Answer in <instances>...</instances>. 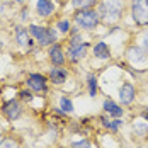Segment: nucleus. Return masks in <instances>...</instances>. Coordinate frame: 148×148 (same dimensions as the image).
Segmentation results:
<instances>
[{"mask_svg":"<svg viewBox=\"0 0 148 148\" xmlns=\"http://www.w3.org/2000/svg\"><path fill=\"white\" fill-rule=\"evenodd\" d=\"M15 2H17V3H22V2H24V0H15Z\"/></svg>","mask_w":148,"mask_h":148,"instance_id":"nucleus-29","label":"nucleus"},{"mask_svg":"<svg viewBox=\"0 0 148 148\" xmlns=\"http://www.w3.org/2000/svg\"><path fill=\"white\" fill-rule=\"evenodd\" d=\"M36 10H38V15L48 17L55 12V3L53 0H36Z\"/></svg>","mask_w":148,"mask_h":148,"instance_id":"nucleus-11","label":"nucleus"},{"mask_svg":"<svg viewBox=\"0 0 148 148\" xmlns=\"http://www.w3.org/2000/svg\"><path fill=\"white\" fill-rule=\"evenodd\" d=\"M87 49H89V43H80V45H72L68 46V49H66V58L70 60L72 63H78L80 60L85 58V55H87Z\"/></svg>","mask_w":148,"mask_h":148,"instance_id":"nucleus-5","label":"nucleus"},{"mask_svg":"<svg viewBox=\"0 0 148 148\" xmlns=\"http://www.w3.org/2000/svg\"><path fill=\"white\" fill-rule=\"evenodd\" d=\"M104 111L109 114V116H112V118H121L123 116V112H124V109H121V106L116 104L114 101H111V99H106L102 104Z\"/></svg>","mask_w":148,"mask_h":148,"instance_id":"nucleus-14","label":"nucleus"},{"mask_svg":"<svg viewBox=\"0 0 148 148\" xmlns=\"http://www.w3.org/2000/svg\"><path fill=\"white\" fill-rule=\"evenodd\" d=\"M29 34L34 41H38L39 46H51L58 41V32L55 27H45V26H29Z\"/></svg>","mask_w":148,"mask_h":148,"instance_id":"nucleus-3","label":"nucleus"},{"mask_svg":"<svg viewBox=\"0 0 148 148\" xmlns=\"http://www.w3.org/2000/svg\"><path fill=\"white\" fill-rule=\"evenodd\" d=\"M73 22L82 29L92 31L101 24V17L97 9H78L73 12Z\"/></svg>","mask_w":148,"mask_h":148,"instance_id":"nucleus-2","label":"nucleus"},{"mask_svg":"<svg viewBox=\"0 0 148 148\" xmlns=\"http://www.w3.org/2000/svg\"><path fill=\"white\" fill-rule=\"evenodd\" d=\"M0 48H2V41H0Z\"/></svg>","mask_w":148,"mask_h":148,"instance_id":"nucleus-30","label":"nucleus"},{"mask_svg":"<svg viewBox=\"0 0 148 148\" xmlns=\"http://www.w3.org/2000/svg\"><path fill=\"white\" fill-rule=\"evenodd\" d=\"M56 27H58V31L61 34H68L72 31V22L68 19H60L58 22H56Z\"/></svg>","mask_w":148,"mask_h":148,"instance_id":"nucleus-20","label":"nucleus"},{"mask_svg":"<svg viewBox=\"0 0 148 148\" xmlns=\"http://www.w3.org/2000/svg\"><path fill=\"white\" fill-rule=\"evenodd\" d=\"M99 17L104 24H112L123 17V2L121 0H104L99 3Z\"/></svg>","mask_w":148,"mask_h":148,"instance_id":"nucleus-1","label":"nucleus"},{"mask_svg":"<svg viewBox=\"0 0 148 148\" xmlns=\"http://www.w3.org/2000/svg\"><path fill=\"white\" fill-rule=\"evenodd\" d=\"M143 118H145V119L148 121V112H145V114H143Z\"/></svg>","mask_w":148,"mask_h":148,"instance_id":"nucleus-28","label":"nucleus"},{"mask_svg":"<svg viewBox=\"0 0 148 148\" xmlns=\"http://www.w3.org/2000/svg\"><path fill=\"white\" fill-rule=\"evenodd\" d=\"M21 112H22V109H21V104L17 102V101H7V102L2 106V114L5 116V118L9 119V121H14L21 116Z\"/></svg>","mask_w":148,"mask_h":148,"instance_id":"nucleus-8","label":"nucleus"},{"mask_svg":"<svg viewBox=\"0 0 148 148\" xmlns=\"http://www.w3.org/2000/svg\"><path fill=\"white\" fill-rule=\"evenodd\" d=\"M27 15H29V10H27V7H24V9H22V12H21V19H22V21H26V19H27Z\"/></svg>","mask_w":148,"mask_h":148,"instance_id":"nucleus-26","label":"nucleus"},{"mask_svg":"<svg viewBox=\"0 0 148 148\" xmlns=\"http://www.w3.org/2000/svg\"><path fill=\"white\" fill-rule=\"evenodd\" d=\"M92 51H94V56L97 60H109L111 58V48L107 46V43H104V41L95 43L94 48H92Z\"/></svg>","mask_w":148,"mask_h":148,"instance_id":"nucleus-13","label":"nucleus"},{"mask_svg":"<svg viewBox=\"0 0 148 148\" xmlns=\"http://www.w3.org/2000/svg\"><path fill=\"white\" fill-rule=\"evenodd\" d=\"M128 58L131 60L133 63H141V61H145L147 60V51L143 49V48H140V46H131L130 49H128Z\"/></svg>","mask_w":148,"mask_h":148,"instance_id":"nucleus-15","label":"nucleus"},{"mask_svg":"<svg viewBox=\"0 0 148 148\" xmlns=\"http://www.w3.org/2000/svg\"><path fill=\"white\" fill-rule=\"evenodd\" d=\"M136 97V89L131 82H124L119 89V101L123 106H130Z\"/></svg>","mask_w":148,"mask_h":148,"instance_id":"nucleus-7","label":"nucleus"},{"mask_svg":"<svg viewBox=\"0 0 148 148\" xmlns=\"http://www.w3.org/2000/svg\"><path fill=\"white\" fill-rule=\"evenodd\" d=\"M130 10L138 27H148V0H131Z\"/></svg>","mask_w":148,"mask_h":148,"instance_id":"nucleus-4","label":"nucleus"},{"mask_svg":"<svg viewBox=\"0 0 148 148\" xmlns=\"http://www.w3.org/2000/svg\"><path fill=\"white\" fill-rule=\"evenodd\" d=\"M60 109H61L63 112H73L72 99H68V97H61V99H60Z\"/></svg>","mask_w":148,"mask_h":148,"instance_id":"nucleus-21","label":"nucleus"},{"mask_svg":"<svg viewBox=\"0 0 148 148\" xmlns=\"http://www.w3.org/2000/svg\"><path fill=\"white\" fill-rule=\"evenodd\" d=\"M2 12H3V5L0 3V15H2Z\"/></svg>","mask_w":148,"mask_h":148,"instance_id":"nucleus-27","label":"nucleus"},{"mask_svg":"<svg viewBox=\"0 0 148 148\" xmlns=\"http://www.w3.org/2000/svg\"><path fill=\"white\" fill-rule=\"evenodd\" d=\"M27 87L32 92H36V94L46 92L48 90V78L41 73H31L27 77Z\"/></svg>","mask_w":148,"mask_h":148,"instance_id":"nucleus-6","label":"nucleus"},{"mask_svg":"<svg viewBox=\"0 0 148 148\" xmlns=\"http://www.w3.org/2000/svg\"><path fill=\"white\" fill-rule=\"evenodd\" d=\"M101 0H72L75 10L78 9H95V5H99Z\"/></svg>","mask_w":148,"mask_h":148,"instance_id":"nucleus-17","label":"nucleus"},{"mask_svg":"<svg viewBox=\"0 0 148 148\" xmlns=\"http://www.w3.org/2000/svg\"><path fill=\"white\" fill-rule=\"evenodd\" d=\"M29 29H26V27H22V26H15V39H17V43L21 46H32L34 45V41L29 38Z\"/></svg>","mask_w":148,"mask_h":148,"instance_id":"nucleus-12","label":"nucleus"},{"mask_svg":"<svg viewBox=\"0 0 148 148\" xmlns=\"http://www.w3.org/2000/svg\"><path fill=\"white\" fill-rule=\"evenodd\" d=\"M0 148H19V145H17V141L12 140V138H3L0 141Z\"/></svg>","mask_w":148,"mask_h":148,"instance_id":"nucleus-22","label":"nucleus"},{"mask_svg":"<svg viewBox=\"0 0 148 148\" xmlns=\"http://www.w3.org/2000/svg\"><path fill=\"white\" fill-rule=\"evenodd\" d=\"M48 56H49V61L53 63V66H63L65 65V53H63V48L58 45V43H55V45L49 46V49H48Z\"/></svg>","mask_w":148,"mask_h":148,"instance_id":"nucleus-9","label":"nucleus"},{"mask_svg":"<svg viewBox=\"0 0 148 148\" xmlns=\"http://www.w3.org/2000/svg\"><path fill=\"white\" fill-rule=\"evenodd\" d=\"M101 123L104 124V128H107V130L112 131V133H116L119 128L123 126V119H119V118H116L114 121H107V119L102 116V118H101Z\"/></svg>","mask_w":148,"mask_h":148,"instance_id":"nucleus-18","label":"nucleus"},{"mask_svg":"<svg viewBox=\"0 0 148 148\" xmlns=\"http://www.w3.org/2000/svg\"><path fill=\"white\" fill-rule=\"evenodd\" d=\"M72 148H92V145H90L89 140H80V141H75Z\"/></svg>","mask_w":148,"mask_h":148,"instance_id":"nucleus-23","label":"nucleus"},{"mask_svg":"<svg viewBox=\"0 0 148 148\" xmlns=\"http://www.w3.org/2000/svg\"><path fill=\"white\" fill-rule=\"evenodd\" d=\"M66 78H68V72L61 66H53L49 70V80L55 85H61L63 82H66Z\"/></svg>","mask_w":148,"mask_h":148,"instance_id":"nucleus-10","label":"nucleus"},{"mask_svg":"<svg viewBox=\"0 0 148 148\" xmlns=\"http://www.w3.org/2000/svg\"><path fill=\"white\" fill-rule=\"evenodd\" d=\"M143 49L148 53V32L147 34H143Z\"/></svg>","mask_w":148,"mask_h":148,"instance_id":"nucleus-25","label":"nucleus"},{"mask_svg":"<svg viewBox=\"0 0 148 148\" xmlns=\"http://www.w3.org/2000/svg\"><path fill=\"white\" fill-rule=\"evenodd\" d=\"M80 43H84L82 34H80V29H78V27H72V31H70V41H68V46L80 45Z\"/></svg>","mask_w":148,"mask_h":148,"instance_id":"nucleus-19","label":"nucleus"},{"mask_svg":"<svg viewBox=\"0 0 148 148\" xmlns=\"http://www.w3.org/2000/svg\"><path fill=\"white\" fill-rule=\"evenodd\" d=\"M19 97H21L22 101H31V99H32V94H31L29 90H21V92H19Z\"/></svg>","mask_w":148,"mask_h":148,"instance_id":"nucleus-24","label":"nucleus"},{"mask_svg":"<svg viewBox=\"0 0 148 148\" xmlns=\"http://www.w3.org/2000/svg\"><path fill=\"white\" fill-rule=\"evenodd\" d=\"M97 77L94 73H89L87 75V90H89V97L95 99L97 97V92H99V87H97Z\"/></svg>","mask_w":148,"mask_h":148,"instance_id":"nucleus-16","label":"nucleus"}]
</instances>
